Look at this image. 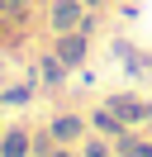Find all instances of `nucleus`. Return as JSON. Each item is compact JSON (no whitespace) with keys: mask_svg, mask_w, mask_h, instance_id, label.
I'll use <instances>...</instances> for the list:
<instances>
[{"mask_svg":"<svg viewBox=\"0 0 152 157\" xmlns=\"http://www.w3.org/2000/svg\"><path fill=\"white\" fill-rule=\"evenodd\" d=\"M57 157H66V152H57Z\"/></svg>","mask_w":152,"mask_h":157,"instance_id":"obj_9","label":"nucleus"},{"mask_svg":"<svg viewBox=\"0 0 152 157\" xmlns=\"http://www.w3.org/2000/svg\"><path fill=\"white\" fill-rule=\"evenodd\" d=\"M0 5H5V10H24V0H0Z\"/></svg>","mask_w":152,"mask_h":157,"instance_id":"obj_7","label":"nucleus"},{"mask_svg":"<svg viewBox=\"0 0 152 157\" xmlns=\"http://www.w3.org/2000/svg\"><path fill=\"white\" fill-rule=\"evenodd\" d=\"M52 24H57L62 33H71L76 24H81V10H76V0H57V5H52Z\"/></svg>","mask_w":152,"mask_h":157,"instance_id":"obj_1","label":"nucleus"},{"mask_svg":"<svg viewBox=\"0 0 152 157\" xmlns=\"http://www.w3.org/2000/svg\"><path fill=\"white\" fill-rule=\"evenodd\" d=\"M114 114H133V119H142V114H147V109H142V105H133V100H114Z\"/></svg>","mask_w":152,"mask_h":157,"instance_id":"obj_5","label":"nucleus"},{"mask_svg":"<svg viewBox=\"0 0 152 157\" xmlns=\"http://www.w3.org/2000/svg\"><path fill=\"white\" fill-rule=\"evenodd\" d=\"M81 133V119H57L52 124V138H76Z\"/></svg>","mask_w":152,"mask_h":157,"instance_id":"obj_4","label":"nucleus"},{"mask_svg":"<svg viewBox=\"0 0 152 157\" xmlns=\"http://www.w3.org/2000/svg\"><path fill=\"white\" fill-rule=\"evenodd\" d=\"M124 157H152V147H142V143H133V138H124Z\"/></svg>","mask_w":152,"mask_h":157,"instance_id":"obj_6","label":"nucleus"},{"mask_svg":"<svg viewBox=\"0 0 152 157\" xmlns=\"http://www.w3.org/2000/svg\"><path fill=\"white\" fill-rule=\"evenodd\" d=\"M57 57H62V62H81V57H86V38H76V33H66V38L57 43Z\"/></svg>","mask_w":152,"mask_h":157,"instance_id":"obj_2","label":"nucleus"},{"mask_svg":"<svg viewBox=\"0 0 152 157\" xmlns=\"http://www.w3.org/2000/svg\"><path fill=\"white\" fill-rule=\"evenodd\" d=\"M0 157H28V143H24V133H10V138H5V147H0Z\"/></svg>","mask_w":152,"mask_h":157,"instance_id":"obj_3","label":"nucleus"},{"mask_svg":"<svg viewBox=\"0 0 152 157\" xmlns=\"http://www.w3.org/2000/svg\"><path fill=\"white\" fill-rule=\"evenodd\" d=\"M90 5H100V0H90Z\"/></svg>","mask_w":152,"mask_h":157,"instance_id":"obj_8","label":"nucleus"}]
</instances>
